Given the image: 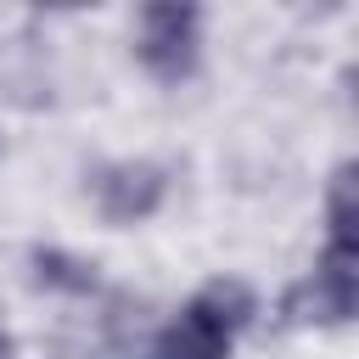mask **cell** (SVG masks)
<instances>
[{
	"label": "cell",
	"instance_id": "cell-3",
	"mask_svg": "<svg viewBox=\"0 0 359 359\" xmlns=\"http://www.w3.org/2000/svg\"><path fill=\"white\" fill-rule=\"evenodd\" d=\"M135 56L157 84H185L202 67V11L185 0H151L140 11Z\"/></svg>",
	"mask_w": 359,
	"mask_h": 359
},
{
	"label": "cell",
	"instance_id": "cell-1",
	"mask_svg": "<svg viewBox=\"0 0 359 359\" xmlns=\"http://www.w3.org/2000/svg\"><path fill=\"white\" fill-rule=\"evenodd\" d=\"M359 309V208H353V163H337L325 191V252L314 269L280 297L286 325H348Z\"/></svg>",
	"mask_w": 359,
	"mask_h": 359
},
{
	"label": "cell",
	"instance_id": "cell-4",
	"mask_svg": "<svg viewBox=\"0 0 359 359\" xmlns=\"http://www.w3.org/2000/svg\"><path fill=\"white\" fill-rule=\"evenodd\" d=\"M84 191L95 196V213L107 224H140L168 202V168L146 163V157H123V163H101L84 174Z\"/></svg>",
	"mask_w": 359,
	"mask_h": 359
},
{
	"label": "cell",
	"instance_id": "cell-5",
	"mask_svg": "<svg viewBox=\"0 0 359 359\" xmlns=\"http://www.w3.org/2000/svg\"><path fill=\"white\" fill-rule=\"evenodd\" d=\"M28 269H34V286L39 292H62V297H95L101 292V275L95 264L62 252V247H34L28 252Z\"/></svg>",
	"mask_w": 359,
	"mask_h": 359
},
{
	"label": "cell",
	"instance_id": "cell-2",
	"mask_svg": "<svg viewBox=\"0 0 359 359\" xmlns=\"http://www.w3.org/2000/svg\"><path fill=\"white\" fill-rule=\"evenodd\" d=\"M258 314V297L241 280H208L180 303V314L135 353V359H230L236 337Z\"/></svg>",
	"mask_w": 359,
	"mask_h": 359
},
{
	"label": "cell",
	"instance_id": "cell-6",
	"mask_svg": "<svg viewBox=\"0 0 359 359\" xmlns=\"http://www.w3.org/2000/svg\"><path fill=\"white\" fill-rule=\"evenodd\" d=\"M0 359H17V342H11V331L0 325Z\"/></svg>",
	"mask_w": 359,
	"mask_h": 359
}]
</instances>
